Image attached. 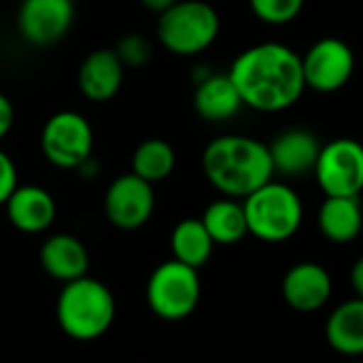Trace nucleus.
<instances>
[{"label": "nucleus", "mask_w": 363, "mask_h": 363, "mask_svg": "<svg viewBox=\"0 0 363 363\" xmlns=\"http://www.w3.org/2000/svg\"><path fill=\"white\" fill-rule=\"evenodd\" d=\"M228 77L232 79L242 106L262 113L291 108L304 94L300 55L283 43H259L236 55Z\"/></svg>", "instance_id": "nucleus-1"}, {"label": "nucleus", "mask_w": 363, "mask_h": 363, "mask_svg": "<svg viewBox=\"0 0 363 363\" xmlns=\"http://www.w3.org/2000/svg\"><path fill=\"white\" fill-rule=\"evenodd\" d=\"M202 172L221 196L234 200L274 179L268 145L242 134L213 138L202 151Z\"/></svg>", "instance_id": "nucleus-2"}, {"label": "nucleus", "mask_w": 363, "mask_h": 363, "mask_svg": "<svg viewBox=\"0 0 363 363\" xmlns=\"http://www.w3.org/2000/svg\"><path fill=\"white\" fill-rule=\"evenodd\" d=\"M115 315V296L102 281L85 274L62 285L55 302V319L68 338L77 342L98 340L111 330Z\"/></svg>", "instance_id": "nucleus-3"}, {"label": "nucleus", "mask_w": 363, "mask_h": 363, "mask_svg": "<svg viewBox=\"0 0 363 363\" xmlns=\"http://www.w3.org/2000/svg\"><path fill=\"white\" fill-rule=\"evenodd\" d=\"M240 202L247 232L262 242H285L298 234L304 221V204L298 191L274 179Z\"/></svg>", "instance_id": "nucleus-4"}, {"label": "nucleus", "mask_w": 363, "mask_h": 363, "mask_svg": "<svg viewBox=\"0 0 363 363\" xmlns=\"http://www.w3.org/2000/svg\"><path fill=\"white\" fill-rule=\"evenodd\" d=\"M219 30V13L204 0H177L157 15L155 26L162 47L181 57H191L206 51L217 40Z\"/></svg>", "instance_id": "nucleus-5"}, {"label": "nucleus", "mask_w": 363, "mask_h": 363, "mask_svg": "<svg viewBox=\"0 0 363 363\" xmlns=\"http://www.w3.org/2000/svg\"><path fill=\"white\" fill-rule=\"evenodd\" d=\"M202 285L196 268L177 259L160 264L147 281V304L162 321H183L200 304Z\"/></svg>", "instance_id": "nucleus-6"}, {"label": "nucleus", "mask_w": 363, "mask_h": 363, "mask_svg": "<svg viewBox=\"0 0 363 363\" xmlns=\"http://www.w3.org/2000/svg\"><path fill=\"white\" fill-rule=\"evenodd\" d=\"M40 149L55 168L77 170L94 153V130L81 113L57 111L43 125Z\"/></svg>", "instance_id": "nucleus-7"}, {"label": "nucleus", "mask_w": 363, "mask_h": 363, "mask_svg": "<svg viewBox=\"0 0 363 363\" xmlns=\"http://www.w3.org/2000/svg\"><path fill=\"white\" fill-rule=\"evenodd\" d=\"M313 174L325 196L355 198L363 187V147L355 138L321 145Z\"/></svg>", "instance_id": "nucleus-8"}, {"label": "nucleus", "mask_w": 363, "mask_h": 363, "mask_svg": "<svg viewBox=\"0 0 363 363\" xmlns=\"http://www.w3.org/2000/svg\"><path fill=\"white\" fill-rule=\"evenodd\" d=\"M304 85L319 94L342 89L355 72V55L349 43L336 36L319 38L300 55Z\"/></svg>", "instance_id": "nucleus-9"}, {"label": "nucleus", "mask_w": 363, "mask_h": 363, "mask_svg": "<svg viewBox=\"0 0 363 363\" xmlns=\"http://www.w3.org/2000/svg\"><path fill=\"white\" fill-rule=\"evenodd\" d=\"M155 211L153 185L128 172L117 177L104 194V215L108 223L123 232L143 228Z\"/></svg>", "instance_id": "nucleus-10"}, {"label": "nucleus", "mask_w": 363, "mask_h": 363, "mask_svg": "<svg viewBox=\"0 0 363 363\" xmlns=\"http://www.w3.org/2000/svg\"><path fill=\"white\" fill-rule=\"evenodd\" d=\"M74 21L72 0H21L17 9V32L34 47L60 43Z\"/></svg>", "instance_id": "nucleus-11"}, {"label": "nucleus", "mask_w": 363, "mask_h": 363, "mask_svg": "<svg viewBox=\"0 0 363 363\" xmlns=\"http://www.w3.org/2000/svg\"><path fill=\"white\" fill-rule=\"evenodd\" d=\"M332 274L315 262H300L283 277V300L298 313L321 311L332 298Z\"/></svg>", "instance_id": "nucleus-12"}, {"label": "nucleus", "mask_w": 363, "mask_h": 363, "mask_svg": "<svg viewBox=\"0 0 363 363\" xmlns=\"http://www.w3.org/2000/svg\"><path fill=\"white\" fill-rule=\"evenodd\" d=\"M321 143L319 138L304 128H289L277 134L268 145L270 162L274 174L281 177H306L313 172Z\"/></svg>", "instance_id": "nucleus-13"}, {"label": "nucleus", "mask_w": 363, "mask_h": 363, "mask_svg": "<svg viewBox=\"0 0 363 363\" xmlns=\"http://www.w3.org/2000/svg\"><path fill=\"white\" fill-rule=\"evenodd\" d=\"M2 206L6 208L11 225L23 234H40L49 230L57 215L53 196L40 185H17Z\"/></svg>", "instance_id": "nucleus-14"}, {"label": "nucleus", "mask_w": 363, "mask_h": 363, "mask_svg": "<svg viewBox=\"0 0 363 363\" xmlns=\"http://www.w3.org/2000/svg\"><path fill=\"white\" fill-rule=\"evenodd\" d=\"M125 68L113 49L102 47L85 55L77 72V85L81 94L91 102L113 100L123 85Z\"/></svg>", "instance_id": "nucleus-15"}, {"label": "nucleus", "mask_w": 363, "mask_h": 363, "mask_svg": "<svg viewBox=\"0 0 363 363\" xmlns=\"http://www.w3.org/2000/svg\"><path fill=\"white\" fill-rule=\"evenodd\" d=\"M40 268L62 285L87 274L89 253L85 245L72 234H53L49 236L38 251Z\"/></svg>", "instance_id": "nucleus-16"}, {"label": "nucleus", "mask_w": 363, "mask_h": 363, "mask_svg": "<svg viewBox=\"0 0 363 363\" xmlns=\"http://www.w3.org/2000/svg\"><path fill=\"white\" fill-rule=\"evenodd\" d=\"M242 108V100L228 74L206 72L194 87V111L211 123L232 119Z\"/></svg>", "instance_id": "nucleus-17"}, {"label": "nucleus", "mask_w": 363, "mask_h": 363, "mask_svg": "<svg viewBox=\"0 0 363 363\" xmlns=\"http://www.w3.org/2000/svg\"><path fill=\"white\" fill-rule=\"evenodd\" d=\"M328 345L345 357L363 355V300L353 298L336 306L325 321Z\"/></svg>", "instance_id": "nucleus-18"}, {"label": "nucleus", "mask_w": 363, "mask_h": 363, "mask_svg": "<svg viewBox=\"0 0 363 363\" xmlns=\"http://www.w3.org/2000/svg\"><path fill=\"white\" fill-rule=\"evenodd\" d=\"M317 223L321 234L336 245L353 242L362 234L363 215L359 196L355 198H340V196H325Z\"/></svg>", "instance_id": "nucleus-19"}, {"label": "nucleus", "mask_w": 363, "mask_h": 363, "mask_svg": "<svg viewBox=\"0 0 363 363\" xmlns=\"http://www.w3.org/2000/svg\"><path fill=\"white\" fill-rule=\"evenodd\" d=\"M206 234L211 236V240L223 247L236 245L240 242L245 236H249L247 232V221H245V211H242V202L234 200V198H219L215 202H211L202 217H200Z\"/></svg>", "instance_id": "nucleus-20"}, {"label": "nucleus", "mask_w": 363, "mask_h": 363, "mask_svg": "<svg viewBox=\"0 0 363 363\" xmlns=\"http://www.w3.org/2000/svg\"><path fill=\"white\" fill-rule=\"evenodd\" d=\"M170 251L172 259L200 270L202 266L208 264L215 251V242L206 234L204 225L200 219L187 217L179 221L172 232H170Z\"/></svg>", "instance_id": "nucleus-21"}, {"label": "nucleus", "mask_w": 363, "mask_h": 363, "mask_svg": "<svg viewBox=\"0 0 363 363\" xmlns=\"http://www.w3.org/2000/svg\"><path fill=\"white\" fill-rule=\"evenodd\" d=\"M177 168L174 147L164 138L143 140L132 155V174L155 185L166 181Z\"/></svg>", "instance_id": "nucleus-22"}, {"label": "nucleus", "mask_w": 363, "mask_h": 363, "mask_svg": "<svg viewBox=\"0 0 363 363\" xmlns=\"http://www.w3.org/2000/svg\"><path fill=\"white\" fill-rule=\"evenodd\" d=\"M251 13L268 26H285L298 19L304 0H249Z\"/></svg>", "instance_id": "nucleus-23"}, {"label": "nucleus", "mask_w": 363, "mask_h": 363, "mask_svg": "<svg viewBox=\"0 0 363 363\" xmlns=\"http://www.w3.org/2000/svg\"><path fill=\"white\" fill-rule=\"evenodd\" d=\"M113 51L119 57V62L123 64V68H145L153 55V47H151L149 38L138 32H130V34L121 36L117 40V45L113 47Z\"/></svg>", "instance_id": "nucleus-24"}, {"label": "nucleus", "mask_w": 363, "mask_h": 363, "mask_svg": "<svg viewBox=\"0 0 363 363\" xmlns=\"http://www.w3.org/2000/svg\"><path fill=\"white\" fill-rule=\"evenodd\" d=\"M17 168L6 151L0 149V206L6 202L11 191L17 187Z\"/></svg>", "instance_id": "nucleus-25"}, {"label": "nucleus", "mask_w": 363, "mask_h": 363, "mask_svg": "<svg viewBox=\"0 0 363 363\" xmlns=\"http://www.w3.org/2000/svg\"><path fill=\"white\" fill-rule=\"evenodd\" d=\"M13 123H15V108H13V102L0 91V140L9 136Z\"/></svg>", "instance_id": "nucleus-26"}, {"label": "nucleus", "mask_w": 363, "mask_h": 363, "mask_svg": "<svg viewBox=\"0 0 363 363\" xmlns=\"http://www.w3.org/2000/svg\"><path fill=\"white\" fill-rule=\"evenodd\" d=\"M351 285H353V291H355V298H363V262L359 259L351 272Z\"/></svg>", "instance_id": "nucleus-27"}, {"label": "nucleus", "mask_w": 363, "mask_h": 363, "mask_svg": "<svg viewBox=\"0 0 363 363\" xmlns=\"http://www.w3.org/2000/svg\"><path fill=\"white\" fill-rule=\"evenodd\" d=\"M138 2H140L147 11H151V13H157V15H160V13H164L168 6H172L177 0H138Z\"/></svg>", "instance_id": "nucleus-28"}, {"label": "nucleus", "mask_w": 363, "mask_h": 363, "mask_svg": "<svg viewBox=\"0 0 363 363\" xmlns=\"http://www.w3.org/2000/svg\"><path fill=\"white\" fill-rule=\"evenodd\" d=\"M72 2H74V0H72Z\"/></svg>", "instance_id": "nucleus-29"}]
</instances>
